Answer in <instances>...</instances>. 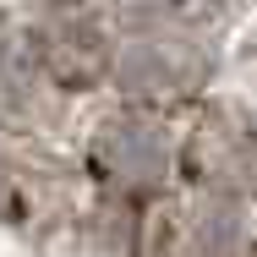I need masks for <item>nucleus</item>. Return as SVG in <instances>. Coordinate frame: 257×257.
<instances>
[{
    "mask_svg": "<svg viewBox=\"0 0 257 257\" xmlns=\"http://www.w3.org/2000/svg\"><path fill=\"white\" fill-rule=\"evenodd\" d=\"M252 0H104L115 28L109 88L120 104L192 109L208 99L219 44Z\"/></svg>",
    "mask_w": 257,
    "mask_h": 257,
    "instance_id": "f257e3e1",
    "label": "nucleus"
},
{
    "mask_svg": "<svg viewBox=\"0 0 257 257\" xmlns=\"http://www.w3.org/2000/svg\"><path fill=\"white\" fill-rule=\"evenodd\" d=\"M71 93L44 60L39 39L17 17V6H0V137L6 143H50L71 115Z\"/></svg>",
    "mask_w": 257,
    "mask_h": 257,
    "instance_id": "f03ea898",
    "label": "nucleus"
},
{
    "mask_svg": "<svg viewBox=\"0 0 257 257\" xmlns=\"http://www.w3.org/2000/svg\"><path fill=\"white\" fill-rule=\"evenodd\" d=\"M252 6H257V0H252Z\"/></svg>",
    "mask_w": 257,
    "mask_h": 257,
    "instance_id": "7ed1b4c3",
    "label": "nucleus"
}]
</instances>
